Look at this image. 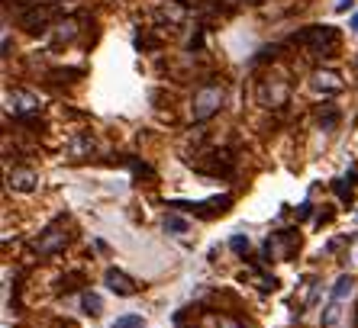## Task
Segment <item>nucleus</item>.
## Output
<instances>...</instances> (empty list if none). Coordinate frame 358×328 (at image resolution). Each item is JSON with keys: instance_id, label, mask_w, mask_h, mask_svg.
<instances>
[{"instance_id": "13", "label": "nucleus", "mask_w": 358, "mask_h": 328, "mask_svg": "<svg viewBox=\"0 0 358 328\" xmlns=\"http://www.w3.org/2000/svg\"><path fill=\"white\" fill-rule=\"evenodd\" d=\"M229 248H233L236 255H245V251H249V238H245V235H233Z\"/></svg>"}, {"instance_id": "4", "label": "nucleus", "mask_w": 358, "mask_h": 328, "mask_svg": "<svg viewBox=\"0 0 358 328\" xmlns=\"http://www.w3.org/2000/svg\"><path fill=\"white\" fill-rule=\"evenodd\" d=\"M107 287H110V293H117V296H133L136 290H139V283H136L129 274H123V271H117V267H110L107 271Z\"/></svg>"}, {"instance_id": "9", "label": "nucleus", "mask_w": 358, "mask_h": 328, "mask_svg": "<svg viewBox=\"0 0 358 328\" xmlns=\"http://www.w3.org/2000/svg\"><path fill=\"white\" fill-rule=\"evenodd\" d=\"M81 283H84V274L71 271V274H65V277L59 280V290L62 293H75V290H81Z\"/></svg>"}, {"instance_id": "8", "label": "nucleus", "mask_w": 358, "mask_h": 328, "mask_svg": "<svg viewBox=\"0 0 358 328\" xmlns=\"http://www.w3.org/2000/svg\"><path fill=\"white\" fill-rule=\"evenodd\" d=\"M352 287H355V280H352V277H349V274H342V277H339V280H336V287H333V293H329V303L342 306V303H345V299H349Z\"/></svg>"}, {"instance_id": "14", "label": "nucleus", "mask_w": 358, "mask_h": 328, "mask_svg": "<svg viewBox=\"0 0 358 328\" xmlns=\"http://www.w3.org/2000/svg\"><path fill=\"white\" fill-rule=\"evenodd\" d=\"M352 7V0H339V3H336V10H339V13H342V10H349Z\"/></svg>"}, {"instance_id": "3", "label": "nucleus", "mask_w": 358, "mask_h": 328, "mask_svg": "<svg viewBox=\"0 0 358 328\" xmlns=\"http://www.w3.org/2000/svg\"><path fill=\"white\" fill-rule=\"evenodd\" d=\"M68 245V235H65V216H59V219H52L45 229H42V235L33 241L36 248V255L39 258H52V255H59L62 248Z\"/></svg>"}, {"instance_id": "7", "label": "nucleus", "mask_w": 358, "mask_h": 328, "mask_svg": "<svg viewBox=\"0 0 358 328\" xmlns=\"http://www.w3.org/2000/svg\"><path fill=\"white\" fill-rule=\"evenodd\" d=\"M91 151H94L91 132H81V135H75V139H71V145H68V158H84V155H91Z\"/></svg>"}, {"instance_id": "2", "label": "nucleus", "mask_w": 358, "mask_h": 328, "mask_svg": "<svg viewBox=\"0 0 358 328\" xmlns=\"http://www.w3.org/2000/svg\"><path fill=\"white\" fill-rule=\"evenodd\" d=\"M220 107H223V84H213V81L200 84L197 94H194V107H191L194 123H207Z\"/></svg>"}, {"instance_id": "6", "label": "nucleus", "mask_w": 358, "mask_h": 328, "mask_svg": "<svg viewBox=\"0 0 358 328\" xmlns=\"http://www.w3.org/2000/svg\"><path fill=\"white\" fill-rule=\"evenodd\" d=\"M313 87L326 94H336V91H342V77L336 71H317L313 74Z\"/></svg>"}, {"instance_id": "5", "label": "nucleus", "mask_w": 358, "mask_h": 328, "mask_svg": "<svg viewBox=\"0 0 358 328\" xmlns=\"http://www.w3.org/2000/svg\"><path fill=\"white\" fill-rule=\"evenodd\" d=\"M7 184L13 190H20V193H29V190L36 187V171H29V167H13L7 177Z\"/></svg>"}, {"instance_id": "12", "label": "nucleus", "mask_w": 358, "mask_h": 328, "mask_svg": "<svg viewBox=\"0 0 358 328\" xmlns=\"http://www.w3.org/2000/svg\"><path fill=\"white\" fill-rule=\"evenodd\" d=\"M165 229L175 232V235H184V232H187V222L178 219V216H168V219H165Z\"/></svg>"}, {"instance_id": "11", "label": "nucleus", "mask_w": 358, "mask_h": 328, "mask_svg": "<svg viewBox=\"0 0 358 328\" xmlns=\"http://www.w3.org/2000/svg\"><path fill=\"white\" fill-rule=\"evenodd\" d=\"M145 322H142V315H123V319H117L110 328H142Z\"/></svg>"}, {"instance_id": "1", "label": "nucleus", "mask_w": 358, "mask_h": 328, "mask_svg": "<svg viewBox=\"0 0 358 328\" xmlns=\"http://www.w3.org/2000/svg\"><path fill=\"white\" fill-rule=\"evenodd\" d=\"M294 42H303L313 55L329 58L339 49V33H336L333 26H310V29H303L300 36H294Z\"/></svg>"}, {"instance_id": "10", "label": "nucleus", "mask_w": 358, "mask_h": 328, "mask_svg": "<svg viewBox=\"0 0 358 328\" xmlns=\"http://www.w3.org/2000/svg\"><path fill=\"white\" fill-rule=\"evenodd\" d=\"M81 306H84V312H87V315H100V309H103V299H100L97 293H91V290H87V293L81 296Z\"/></svg>"}]
</instances>
